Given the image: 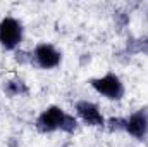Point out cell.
I'll return each mask as SVG.
<instances>
[{"instance_id": "6da1fadb", "label": "cell", "mask_w": 148, "mask_h": 147, "mask_svg": "<svg viewBox=\"0 0 148 147\" xmlns=\"http://www.w3.org/2000/svg\"><path fill=\"white\" fill-rule=\"evenodd\" d=\"M90 87L107 101H122L126 95V87L121 76L115 73H105L103 76H97L90 80Z\"/></svg>"}, {"instance_id": "7a4b0ae2", "label": "cell", "mask_w": 148, "mask_h": 147, "mask_svg": "<svg viewBox=\"0 0 148 147\" xmlns=\"http://www.w3.org/2000/svg\"><path fill=\"white\" fill-rule=\"evenodd\" d=\"M24 38V28L14 16H5L0 19V47L9 52H16Z\"/></svg>"}, {"instance_id": "3957f363", "label": "cell", "mask_w": 148, "mask_h": 147, "mask_svg": "<svg viewBox=\"0 0 148 147\" xmlns=\"http://www.w3.org/2000/svg\"><path fill=\"white\" fill-rule=\"evenodd\" d=\"M31 57H33V64L40 69H55L62 62V52L53 43L48 42L36 43L31 52Z\"/></svg>"}, {"instance_id": "277c9868", "label": "cell", "mask_w": 148, "mask_h": 147, "mask_svg": "<svg viewBox=\"0 0 148 147\" xmlns=\"http://www.w3.org/2000/svg\"><path fill=\"white\" fill-rule=\"evenodd\" d=\"M66 118V111L62 109L60 106H48L41 111L35 119V128L38 130V133H43V135H48V133H55V132H60V126H62V121Z\"/></svg>"}, {"instance_id": "5b68a950", "label": "cell", "mask_w": 148, "mask_h": 147, "mask_svg": "<svg viewBox=\"0 0 148 147\" xmlns=\"http://www.w3.org/2000/svg\"><path fill=\"white\" fill-rule=\"evenodd\" d=\"M74 111H76V118L86 125V126H91V128H105V121L107 118L102 114L100 107L91 102V101H77L74 104Z\"/></svg>"}, {"instance_id": "8992f818", "label": "cell", "mask_w": 148, "mask_h": 147, "mask_svg": "<svg viewBox=\"0 0 148 147\" xmlns=\"http://www.w3.org/2000/svg\"><path fill=\"white\" fill-rule=\"evenodd\" d=\"M124 133H127L129 137L143 142L148 137V107L131 112L129 116H126V128Z\"/></svg>"}, {"instance_id": "52a82bcc", "label": "cell", "mask_w": 148, "mask_h": 147, "mask_svg": "<svg viewBox=\"0 0 148 147\" xmlns=\"http://www.w3.org/2000/svg\"><path fill=\"white\" fill-rule=\"evenodd\" d=\"M2 92L5 97L9 99H16V97H24V95H29V87L28 83L19 78V76H14V78H9L3 81L2 85Z\"/></svg>"}, {"instance_id": "ba28073f", "label": "cell", "mask_w": 148, "mask_h": 147, "mask_svg": "<svg viewBox=\"0 0 148 147\" xmlns=\"http://www.w3.org/2000/svg\"><path fill=\"white\" fill-rule=\"evenodd\" d=\"M126 52L129 55H136V54L148 55V33L138 38H129L126 43Z\"/></svg>"}, {"instance_id": "9c48e42d", "label": "cell", "mask_w": 148, "mask_h": 147, "mask_svg": "<svg viewBox=\"0 0 148 147\" xmlns=\"http://www.w3.org/2000/svg\"><path fill=\"white\" fill-rule=\"evenodd\" d=\"M77 130H79V119L76 118V114L66 112V118H64V121H62L60 132H64V133H67V135H74Z\"/></svg>"}, {"instance_id": "30bf717a", "label": "cell", "mask_w": 148, "mask_h": 147, "mask_svg": "<svg viewBox=\"0 0 148 147\" xmlns=\"http://www.w3.org/2000/svg\"><path fill=\"white\" fill-rule=\"evenodd\" d=\"M105 128H107L110 133L124 132V128H126V118H124V116H110V118H107Z\"/></svg>"}, {"instance_id": "8fae6325", "label": "cell", "mask_w": 148, "mask_h": 147, "mask_svg": "<svg viewBox=\"0 0 148 147\" xmlns=\"http://www.w3.org/2000/svg\"><path fill=\"white\" fill-rule=\"evenodd\" d=\"M129 21H131V17H129L127 10H124V9H115L114 10V23H115L117 31H122L129 24Z\"/></svg>"}, {"instance_id": "7c38bea8", "label": "cell", "mask_w": 148, "mask_h": 147, "mask_svg": "<svg viewBox=\"0 0 148 147\" xmlns=\"http://www.w3.org/2000/svg\"><path fill=\"white\" fill-rule=\"evenodd\" d=\"M16 62H19V64H33V57L28 52L16 50Z\"/></svg>"}]
</instances>
